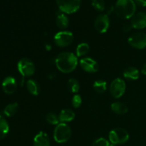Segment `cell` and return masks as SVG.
<instances>
[{"label": "cell", "instance_id": "obj_1", "mask_svg": "<svg viewBox=\"0 0 146 146\" xmlns=\"http://www.w3.org/2000/svg\"><path fill=\"white\" fill-rule=\"evenodd\" d=\"M78 57L71 52H63L55 60L57 68L64 74H68L76 69L78 66Z\"/></svg>", "mask_w": 146, "mask_h": 146}, {"label": "cell", "instance_id": "obj_2", "mask_svg": "<svg viewBox=\"0 0 146 146\" xmlns=\"http://www.w3.org/2000/svg\"><path fill=\"white\" fill-rule=\"evenodd\" d=\"M114 8L115 14L119 18L129 19L135 14L136 4L133 0H117Z\"/></svg>", "mask_w": 146, "mask_h": 146}, {"label": "cell", "instance_id": "obj_3", "mask_svg": "<svg viewBox=\"0 0 146 146\" xmlns=\"http://www.w3.org/2000/svg\"><path fill=\"white\" fill-rule=\"evenodd\" d=\"M71 136V129L66 123H59L54 128V138L56 142L64 143L67 142Z\"/></svg>", "mask_w": 146, "mask_h": 146}, {"label": "cell", "instance_id": "obj_4", "mask_svg": "<svg viewBox=\"0 0 146 146\" xmlns=\"http://www.w3.org/2000/svg\"><path fill=\"white\" fill-rule=\"evenodd\" d=\"M56 3L61 12L71 14L79 9L81 0H56Z\"/></svg>", "mask_w": 146, "mask_h": 146}, {"label": "cell", "instance_id": "obj_5", "mask_svg": "<svg viewBox=\"0 0 146 146\" xmlns=\"http://www.w3.org/2000/svg\"><path fill=\"white\" fill-rule=\"evenodd\" d=\"M17 69L22 76L23 81L21 84H23L26 77H29L34 75L35 72V65L32 61L29 58H23L19 61L17 64Z\"/></svg>", "mask_w": 146, "mask_h": 146}, {"label": "cell", "instance_id": "obj_6", "mask_svg": "<svg viewBox=\"0 0 146 146\" xmlns=\"http://www.w3.org/2000/svg\"><path fill=\"white\" fill-rule=\"evenodd\" d=\"M110 142L113 145H121L125 143L129 139L128 131L122 128H115L110 131L108 135Z\"/></svg>", "mask_w": 146, "mask_h": 146}, {"label": "cell", "instance_id": "obj_7", "mask_svg": "<svg viewBox=\"0 0 146 146\" xmlns=\"http://www.w3.org/2000/svg\"><path fill=\"white\" fill-rule=\"evenodd\" d=\"M74 34L68 31H61L56 34L54 37V43L58 46L64 48L68 46L74 41Z\"/></svg>", "mask_w": 146, "mask_h": 146}, {"label": "cell", "instance_id": "obj_8", "mask_svg": "<svg viewBox=\"0 0 146 146\" xmlns=\"http://www.w3.org/2000/svg\"><path fill=\"white\" fill-rule=\"evenodd\" d=\"M126 88L125 82L123 79L117 78L112 81L110 86V93L115 98H119L124 94Z\"/></svg>", "mask_w": 146, "mask_h": 146}, {"label": "cell", "instance_id": "obj_9", "mask_svg": "<svg viewBox=\"0 0 146 146\" xmlns=\"http://www.w3.org/2000/svg\"><path fill=\"white\" fill-rule=\"evenodd\" d=\"M128 42L131 46L138 49L146 48V34L143 32L134 33L128 38Z\"/></svg>", "mask_w": 146, "mask_h": 146}, {"label": "cell", "instance_id": "obj_10", "mask_svg": "<svg viewBox=\"0 0 146 146\" xmlns=\"http://www.w3.org/2000/svg\"><path fill=\"white\" fill-rule=\"evenodd\" d=\"M110 26V19L108 14H100L96 17L94 22L95 29L101 34H104L108 31Z\"/></svg>", "mask_w": 146, "mask_h": 146}, {"label": "cell", "instance_id": "obj_11", "mask_svg": "<svg viewBox=\"0 0 146 146\" xmlns=\"http://www.w3.org/2000/svg\"><path fill=\"white\" fill-rule=\"evenodd\" d=\"M79 64L81 68L88 73H95L98 71L99 68V66L97 61L94 58H89V57L81 58L80 60Z\"/></svg>", "mask_w": 146, "mask_h": 146}, {"label": "cell", "instance_id": "obj_12", "mask_svg": "<svg viewBox=\"0 0 146 146\" xmlns=\"http://www.w3.org/2000/svg\"><path fill=\"white\" fill-rule=\"evenodd\" d=\"M131 25L136 29H143L146 27V13L143 11L136 13L131 18Z\"/></svg>", "mask_w": 146, "mask_h": 146}, {"label": "cell", "instance_id": "obj_13", "mask_svg": "<svg viewBox=\"0 0 146 146\" xmlns=\"http://www.w3.org/2000/svg\"><path fill=\"white\" fill-rule=\"evenodd\" d=\"M2 89L5 94H12L17 88V83L15 78L12 76H8L5 78L1 84Z\"/></svg>", "mask_w": 146, "mask_h": 146}, {"label": "cell", "instance_id": "obj_14", "mask_svg": "<svg viewBox=\"0 0 146 146\" xmlns=\"http://www.w3.org/2000/svg\"><path fill=\"white\" fill-rule=\"evenodd\" d=\"M34 146H50L49 137L45 132L41 131L34 138Z\"/></svg>", "mask_w": 146, "mask_h": 146}, {"label": "cell", "instance_id": "obj_15", "mask_svg": "<svg viewBox=\"0 0 146 146\" xmlns=\"http://www.w3.org/2000/svg\"><path fill=\"white\" fill-rule=\"evenodd\" d=\"M75 113L71 109H64L60 112L58 119L60 123H68L72 121L75 118Z\"/></svg>", "mask_w": 146, "mask_h": 146}, {"label": "cell", "instance_id": "obj_16", "mask_svg": "<svg viewBox=\"0 0 146 146\" xmlns=\"http://www.w3.org/2000/svg\"><path fill=\"white\" fill-rule=\"evenodd\" d=\"M123 76L128 80L135 81L138 79L140 76L139 71L135 67L129 66L125 69L123 72Z\"/></svg>", "mask_w": 146, "mask_h": 146}, {"label": "cell", "instance_id": "obj_17", "mask_svg": "<svg viewBox=\"0 0 146 146\" xmlns=\"http://www.w3.org/2000/svg\"><path fill=\"white\" fill-rule=\"evenodd\" d=\"M56 24L57 27L61 29H66L69 24V20H68L66 14L62 12L58 13L56 16Z\"/></svg>", "mask_w": 146, "mask_h": 146}, {"label": "cell", "instance_id": "obj_18", "mask_svg": "<svg viewBox=\"0 0 146 146\" xmlns=\"http://www.w3.org/2000/svg\"><path fill=\"white\" fill-rule=\"evenodd\" d=\"M111 108L115 113L118 115H124L128 111V108L126 104L121 102H114L111 104Z\"/></svg>", "mask_w": 146, "mask_h": 146}, {"label": "cell", "instance_id": "obj_19", "mask_svg": "<svg viewBox=\"0 0 146 146\" xmlns=\"http://www.w3.org/2000/svg\"><path fill=\"white\" fill-rule=\"evenodd\" d=\"M27 87L29 92L33 96H38L40 93V87L38 83L33 79H29L27 82Z\"/></svg>", "mask_w": 146, "mask_h": 146}, {"label": "cell", "instance_id": "obj_20", "mask_svg": "<svg viewBox=\"0 0 146 146\" xmlns=\"http://www.w3.org/2000/svg\"><path fill=\"white\" fill-rule=\"evenodd\" d=\"M9 131L8 122L3 116L0 115V141L4 139Z\"/></svg>", "mask_w": 146, "mask_h": 146}, {"label": "cell", "instance_id": "obj_21", "mask_svg": "<svg viewBox=\"0 0 146 146\" xmlns=\"http://www.w3.org/2000/svg\"><path fill=\"white\" fill-rule=\"evenodd\" d=\"M90 50V46L87 43H81L78 44L76 49V54L77 57L84 56L86 55Z\"/></svg>", "mask_w": 146, "mask_h": 146}, {"label": "cell", "instance_id": "obj_22", "mask_svg": "<svg viewBox=\"0 0 146 146\" xmlns=\"http://www.w3.org/2000/svg\"><path fill=\"white\" fill-rule=\"evenodd\" d=\"M18 108L19 105L17 103H12V104H9L4 110V115H7V117H12L17 113Z\"/></svg>", "mask_w": 146, "mask_h": 146}, {"label": "cell", "instance_id": "obj_23", "mask_svg": "<svg viewBox=\"0 0 146 146\" xmlns=\"http://www.w3.org/2000/svg\"><path fill=\"white\" fill-rule=\"evenodd\" d=\"M93 87L96 92L98 94H103L106 92L107 89V83L104 80H97L94 82Z\"/></svg>", "mask_w": 146, "mask_h": 146}, {"label": "cell", "instance_id": "obj_24", "mask_svg": "<svg viewBox=\"0 0 146 146\" xmlns=\"http://www.w3.org/2000/svg\"><path fill=\"white\" fill-rule=\"evenodd\" d=\"M68 86L69 90L71 91V93H76L78 92L80 89V84L78 81L75 78H71L69 81H68Z\"/></svg>", "mask_w": 146, "mask_h": 146}, {"label": "cell", "instance_id": "obj_25", "mask_svg": "<svg viewBox=\"0 0 146 146\" xmlns=\"http://www.w3.org/2000/svg\"><path fill=\"white\" fill-rule=\"evenodd\" d=\"M93 7L98 11H104L106 8V4L104 0H92L91 1Z\"/></svg>", "mask_w": 146, "mask_h": 146}, {"label": "cell", "instance_id": "obj_26", "mask_svg": "<svg viewBox=\"0 0 146 146\" xmlns=\"http://www.w3.org/2000/svg\"><path fill=\"white\" fill-rule=\"evenodd\" d=\"M46 120L48 123L52 124V125H58L60 123L58 116L54 113H49L47 114L46 116Z\"/></svg>", "mask_w": 146, "mask_h": 146}, {"label": "cell", "instance_id": "obj_27", "mask_svg": "<svg viewBox=\"0 0 146 146\" xmlns=\"http://www.w3.org/2000/svg\"><path fill=\"white\" fill-rule=\"evenodd\" d=\"M109 141L104 138H99L93 143L92 146H109Z\"/></svg>", "mask_w": 146, "mask_h": 146}, {"label": "cell", "instance_id": "obj_28", "mask_svg": "<svg viewBox=\"0 0 146 146\" xmlns=\"http://www.w3.org/2000/svg\"><path fill=\"white\" fill-rule=\"evenodd\" d=\"M82 104V98L80 95H75L72 98V105L74 108H79Z\"/></svg>", "mask_w": 146, "mask_h": 146}, {"label": "cell", "instance_id": "obj_29", "mask_svg": "<svg viewBox=\"0 0 146 146\" xmlns=\"http://www.w3.org/2000/svg\"><path fill=\"white\" fill-rule=\"evenodd\" d=\"M135 4L140 7H146V0H133Z\"/></svg>", "mask_w": 146, "mask_h": 146}, {"label": "cell", "instance_id": "obj_30", "mask_svg": "<svg viewBox=\"0 0 146 146\" xmlns=\"http://www.w3.org/2000/svg\"><path fill=\"white\" fill-rule=\"evenodd\" d=\"M141 73L143 75H146V64H144L142 66V68H141Z\"/></svg>", "mask_w": 146, "mask_h": 146}, {"label": "cell", "instance_id": "obj_31", "mask_svg": "<svg viewBox=\"0 0 146 146\" xmlns=\"http://www.w3.org/2000/svg\"><path fill=\"white\" fill-rule=\"evenodd\" d=\"M109 146H115V145H113V144H110Z\"/></svg>", "mask_w": 146, "mask_h": 146}]
</instances>
